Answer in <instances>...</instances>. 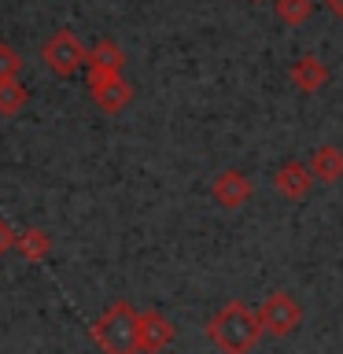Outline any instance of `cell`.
<instances>
[{
  "label": "cell",
  "instance_id": "cell-2",
  "mask_svg": "<svg viewBox=\"0 0 343 354\" xmlns=\"http://www.w3.org/2000/svg\"><path fill=\"white\" fill-rule=\"evenodd\" d=\"M89 336L104 354H137V306L118 299L89 325Z\"/></svg>",
  "mask_w": 343,
  "mask_h": 354
},
{
  "label": "cell",
  "instance_id": "cell-10",
  "mask_svg": "<svg viewBox=\"0 0 343 354\" xmlns=\"http://www.w3.org/2000/svg\"><path fill=\"white\" fill-rule=\"evenodd\" d=\"M93 96V104L104 111V115H118V111H126L129 104H133V96H137V88H133L126 77H115L111 85H104V88H96V93H89Z\"/></svg>",
  "mask_w": 343,
  "mask_h": 354
},
{
  "label": "cell",
  "instance_id": "cell-4",
  "mask_svg": "<svg viewBox=\"0 0 343 354\" xmlns=\"http://www.w3.org/2000/svg\"><path fill=\"white\" fill-rule=\"evenodd\" d=\"M259 325H262V332L284 339L303 325V306H299L295 295H288V292H270L259 306Z\"/></svg>",
  "mask_w": 343,
  "mask_h": 354
},
{
  "label": "cell",
  "instance_id": "cell-6",
  "mask_svg": "<svg viewBox=\"0 0 343 354\" xmlns=\"http://www.w3.org/2000/svg\"><path fill=\"white\" fill-rule=\"evenodd\" d=\"M314 177H310L306 170V162H299V159H288L277 166V174H273V188H277V196L288 199V203H303V199L314 192Z\"/></svg>",
  "mask_w": 343,
  "mask_h": 354
},
{
  "label": "cell",
  "instance_id": "cell-13",
  "mask_svg": "<svg viewBox=\"0 0 343 354\" xmlns=\"http://www.w3.org/2000/svg\"><path fill=\"white\" fill-rule=\"evenodd\" d=\"M273 8H277V19L292 30L306 26L310 15H314V0H273Z\"/></svg>",
  "mask_w": 343,
  "mask_h": 354
},
{
  "label": "cell",
  "instance_id": "cell-3",
  "mask_svg": "<svg viewBox=\"0 0 343 354\" xmlns=\"http://www.w3.org/2000/svg\"><path fill=\"white\" fill-rule=\"evenodd\" d=\"M41 59L55 77H74L89 63V48L82 44V37H77L74 30H55L52 37L44 41Z\"/></svg>",
  "mask_w": 343,
  "mask_h": 354
},
{
  "label": "cell",
  "instance_id": "cell-1",
  "mask_svg": "<svg viewBox=\"0 0 343 354\" xmlns=\"http://www.w3.org/2000/svg\"><path fill=\"white\" fill-rule=\"evenodd\" d=\"M203 332L221 354H251L254 343L262 339L259 310L251 303H243V299H229V303L203 325Z\"/></svg>",
  "mask_w": 343,
  "mask_h": 354
},
{
  "label": "cell",
  "instance_id": "cell-5",
  "mask_svg": "<svg viewBox=\"0 0 343 354\" xmlns=\"http://www.w3.org/2000/svg\"><path fill=\"white\" fill-rule=\"evenodd\" d=\"M174 336L177 328L163 310H137V354H163Z\"/></svg>",
  "mask_w": 343,
  "mask_h": 354
},
{
  "label": "cell",
  "instance_id": "cell-11",
  "mask_svg": "<svg viewBox=\"0 0 343 354\" xmlns=\"http://www.w3.org/2000/svg\"><path fill=\"white\" fill-rule=\"evenodd\" d=\"M15 254L22 262H44L52 254V236H48V229H37V225H30V229H22L19 236H15Z\"/></svg>",
  "mask_w": 343,
  "mask_h": 354
},
{
  "label": "cell",
  "instance_id": "cell-7",
  "mask_svg": "<svg viewBox=\"0 0 343 354\" xmlns=\"http://www.w3.org/2000/svg\"><path fill=\"white\" fill-rule=\"evenodd\" d=\"M210 196H214L225 210H240V207L251 203L254 181H251L243 170H221V174L214 177V185H210Z\"/></svg>",
  "mask_w": 343,
  "mask_h": 354
},
{
  "label": "cell",
  "instance_id": "cell-12",
  "mask_svg": "<svg viewBox=\"0 0 343 354\" xmlns=\"http://www.w3.org/2000/svg\"><path fill=\"white\" fill-rule=\"evenodd\" d=\"M89 66H100V71H115L122 74L126 71V48L115 41H96L93 48H89Z\"/></svg>",
  "mask_w": 343,
  "mask_h": 354
},
{
  "label": "cell",
  "instance_id": "cell-16",
  "mask_svg": "<svg viewBox=\"0 0 343 354\" xmlns=\"http://www.w3.org/2000/svg\"><path fill=\"white\" fill-rule=\"evenodd\" d=\"M15 236H19V232L11 229V221H8V218H0V259L15 251Z\"/></svg>",
  "mask_w": 343,
  "mask_h": 354
},
{
  "label": "cell",
  "instance_id": "cell-15",
  "mask_svg": "<svg viewBox=\"0 0 343 354\" xmlns=\"http://www.w3.org/2000/svg\"><path fill=\"white\" fill-rule=\"evenodd\" d=\"M19 74H22V55H19V48H11L8 41H0V82L19 77Z\"/></svg>",
  "mask_w": 343,
  "mask_h": 354
},
{
  "label": "cell",
  "instance_id": "cell-14",
  "mask_svg": "<svg viewBox=\"0 0 343 354\" xmlns=\"http://www.w3.org/2000/svg\"><path fill=\"white\" fill-rule=\"evenodd\" d=\"M26 100H30V93H26V85H22L19 77L0 82V115H4V118H15L19 111L26 107Z\"/></svg>",
  "mask_w": 343,
  "mask_h": 354
},
{
  "label": "cell",
  "instance_id": "cell-17",
  "mask_svg": "<svg viewBox=\"0 0 343 354\" xmlns=\"http://www.w3.org/2000/svg\"><path fill=\"white\" fill-rule=\"evenodd\" d=\"M325 8H328L336 19H343V0H325Z\"/></svg>",
  "mask_w": 343,
  "mask_h": 354
},
{
  "label": "cell",
  "instance_id": "cell-9",
  "mask_svg": "<svg viewBox=\"0 0 343 354\" xmlns=\"http://www.w3.org/2000/svg\"><path fill=\"white\" fill-rule=\"evenodd\" d=\"M306 170L314 181L321 185H336L343 181V151L336 148V144H317L314 155L306 159Z\"/></svg>",
  "mask_w": 343,
  "mask_h": 354
},
{
  "label": "cell",
  "instance_id": "cell-8",
  "mask_svg": "<svg viewBox=\"0 0 343 354\" xmlns=\"http://www.w3.org/2000/svg\"><path fill=\"white\" fill-rule=\"evenodd\" d=\"M288 77H292V85L299 88V93L314 96V93H321V88L328 85V66H325V59H317V55L306 52V55H299V59L292 63Z\"/></svg>",
  "mask_w": 343,
  "mask_h": 354
},
{
  "label": "cell",
  "instance_id": "cell-18",
  "mask_svg": "<svg viewBox=\"0 0 343 354\" xmlns=\"http://www.w3.org/2000/svg\"><path fill=\"white\" fill-rule=\"evenodd\" d=\"M254 4H262V0H254Z\"/></svg>",
  "mask_w": 343,
  "mask_h": 354
}]
</instances>
